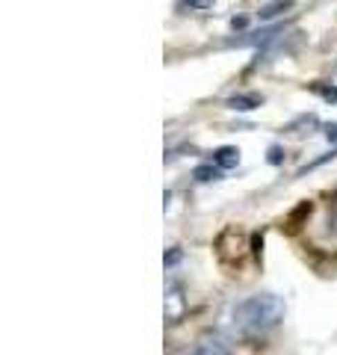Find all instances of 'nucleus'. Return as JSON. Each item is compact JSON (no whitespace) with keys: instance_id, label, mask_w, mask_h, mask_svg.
<instances>
[{"instance_id":"f257e3e1","label":"nucleus","mask_w":337,"mask_h":355,"mask_svg":"<svg viewBox=\"0 0 337 355\" xmlns=\"http://www.w3.org/2000/svg\"><path fill=\"white\" fill-rule=\"evenodd\" d=\"M234 329L243 335H266L284 320V302L275 293H254L234 305Z\"/></svg>"},{"instance_id":"f03ea898","label":"nucleus","mask_w":337,"mask_h":355,"mask_svg":"<svg viewBox=\"0 0 337 355\" xmlns=\"http://www.w3.org/2000/svg\"><path fill=\"white\" fill-rule=\"evenodd\" d=\"M189 355H234V347H231L228 338L219 335V331H207V335L198 338L196 349Z\"/></svg>"},{"instance_id":"7ed1b4c3","label":"nucleus","mask_w":337,"mask_h":355,"mask_svg":"<svg viewBox=\"0 0 337 355\" xmlns=\"http://www.w3.org/2000/svg\"><path fill=\"white\" fill-rule=\"evenodd\" d=\"M281 33H284V24H273V27H263V30H252V33H245V36H237V39H228L231 48H245V44H266L269 42H275Z\"/></svg>"},{"instance_id":"20e7f679","label":"nucleus","mask_w":337,"mask_h":355,"mask_svg":"<svg viewBox=\"0 0 337 355\" xmlns=\"http://www.w3.org/2000/svg\"><path fill=\"white\" fill-rule=\"evenodd\" d=\"M184 308H187V299H184L181 284L168 282V287H166V317H168V323H178L181 314H184Z\"/></svg>"},{"instance_id":"39448f33","label":"nucleus","mask_w":337,"mask_h":355,"mask_svg":"<svg viewBox=\"0 0 337 355\" xmlns=\"http://www.w3.org/2000/svg\"><path fill=\"white\" fill-rule=\"evenodd\" d=\"M225 107L234 110V113H252V110L263 107V95H257V92H237V95H231L228 101H225Z\"/></svg>"},{"instance_id":"423d86ee","label":"nucleus","mask_w":337,"mask_h":355,"mask_svg":"<svg viewBox=\"0 0 337 355\" xmlns=\"http://www.w3.org/2000/svg\"><path fill=\"white\" fill-rule=\"evenodd\" d=\"M213 166H219V169L225 172V169H234V166L240 163V148H234V146H222V148H216L213 151V160H210Z\"/></svg>"},{"instance_id":"0eeeda50","label":"nucleus","mask_w":337,"mask_h":355,"mask_svg":"<svg viewBox=\"0 0 337 355\" xmlns=\"http://www.w3.org/2000/svg\"><path fill=\"white\" fill-rule=\"evenodd\" d=\"M313 128H320V119L317 116H313V113H302L299 119H293V121H290V125H284V130L287 133H311Z\"/></svg>"},{"instance_id":"6e6552de","label":"nucleus","mask_w":337,"mask_h":355,"mask_svg":"<svg viewBox=\"0 0 337 355\" xmlns=\"http://www.w3.org/2000/svg\"><path fill=\"white\" fill-rule=\"evenodd\" d=\"M193 178L198 184H210V181H219L222 169H219V166H213V163H201V166H196V169H193Z\"/></svg>"},{"instance_id":"1a4fd4ad","label":"nucleus","mask_w":337,"mask_h":355,"mask_svg":"<svg viewBox=\"0 0 337 355\" xmlns=\"http://www.w3.org/2000/svg\"><path fill=\"white\" fill-rule=\"evenodd\" d=\"M290 6H293V0H273V3H266V6L261 9V21H273V18H278L281 12H287Z\"/></svg>"},{"instance_id":"9d476101","label":"nucleus","mask_w":337,"mask_h":355,"mask_svg":"<svg viewBox=\"0 0 337 355\" xmlns=\"http://www.w3.org/2000/svg\"><path fill=\"white\" fill-rule=\"evenodd\" d=\"M216 0H178L175 9L178 12H207Z\"/></svg>"},{"instance_id":"9b49d317","label":"nucleus","mask_w":337,"mask_h":355,"mask_svg":"<svg viewBox=\"0 0 337 355\" xmlns=\"http://www.w3.org/2000/svg\"><path fill=\"white\" fill-rule=\"evenodd\" d=\"M313 92H317L322 101L337 104V86H322V83H313Z\"/></svg>"},{"instance_id":"f8f14e48","label":"nucleus","mask_w":337,"mask_h":355,"mask_svg":"<svg viewBox=\"0 0 337 355\" xmlns=\"http://www.w3.org/2000/svg\"><path fill=\"white\" fill-rule=\"evenodd\" d=\"M284 154H287V151L281 148V146H273V148H269V157H266V160L273 163V166H278V163H284Z\"/></svg>"},{"instance_id":"ddd939ff","label":"nucleus","mask_w":337,"mask_h":355,"mask_svg":"<svg viewBox=\"0 0 337 355\" xmlns=\"http://www.w3.org/2000/svg\"><path fill=\"white\" fill-rule=\"evenodd\" d=\"M245 27H249V18H245V15H240V18L234 15L231 18V30H245Z\"/></svg>"},{"instance_id":"4468645a","label":"nucleus","mask_w":337,"mask_h":355,"mask_svg":"<svg viewBox=\"0 0 337 355\" xmlns=\"http://www.w3.org/2000/svg\"><path fill=\"white\" fill-rule=\"evenodd\" d=\"M325 139L337 142V121H334V125H325Z\"/></svg>"},{"instance_id":"2eb2a0df","label":"nucleus","mask_w":337,"mask_h":355,"mask_svg":"<svg viewBox=\"0 0 337 355\" xmlns=\"http://www.w3.org/2000/svg\"><path fill=\"white\" fill-rule=\"evenodd\" d=\"M331 219H334V225H337V198H334V207H331Z\"/></svg>"}]
</instances>
